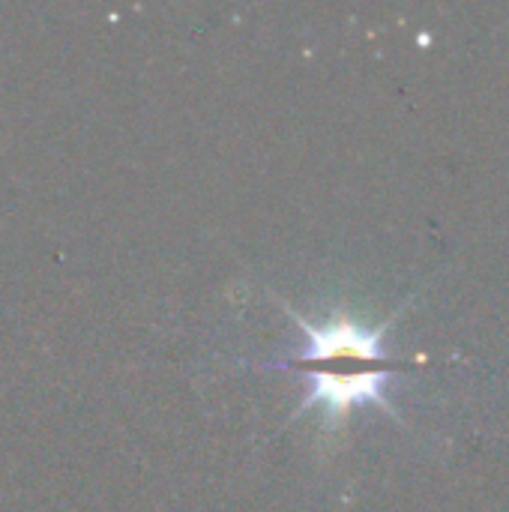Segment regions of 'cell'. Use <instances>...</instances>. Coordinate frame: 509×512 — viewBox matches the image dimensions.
Wrapping results in <instances>:
<instances>
[{
  "mask_svg": "<svg viewBox=\"0 0 509 512\" xmlns=\"http://www.w3.org/2000/svg\"><path fill=\"white\" fill-rule=\"evenodd\" d=\"M288 318L297 321V327L303 330V348L294 354V360H279V363H264L267 369H309V366H321L330 360H387V330L393 327V321L411 306V300L393 312L387 321H381L378 327H363L348 315H333L327 324H312L309 318H303L297 309H291L288 303H282Z\"/></svg>",
  "mask_w": 509,
  "mask_h": 512,
  "instance_id": "1",
  "label": "cell"
},
{
  "mask_svg": "<svg viewBox=\"0 0 509 512\" xmlns=\"http://www.w3.org/2000/svg\"><path fill=\"white\" fill-rule=\"evenodd\" d=\"M306 372V399L291 420L303 417L315 405L324 411V429L336 432L345 426L348 414L360 405H375L390 417L402 420L396 405L387 396L390 378L399 369H369V372H330V369H303Z\"/></svg>",
  "mask_w": 509,
  "mask_h": 512,
  "instance_id": "2",
  "label": "cell"
}]
</instances>
